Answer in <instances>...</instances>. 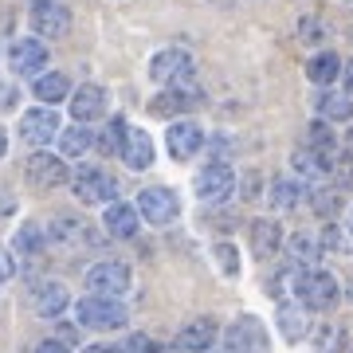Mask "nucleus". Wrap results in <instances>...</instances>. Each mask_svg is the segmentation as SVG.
Listing matches in <instances>:
<instances>
[{
    "label": "nucleus",
    "mask_w": 353,
    "mask_h": 353,
    "mask_svg": "<svg viewBox=\"0 0 353 353\" xmlns=\"http://www.w3.org/2000/svg\"><path fill=\"white\" fill-rule=\"evenodd\" d=\"M192 102H201V90L192 87L189 79H176L169 90H161L157 99L150 102V110L153 114H161V118H173V114H181V110H189Z\"/></svg>",
    "instance_id": "obj_14"
},
{
    "label": "nucleus",
    "mask_w": 353,
    "mask_h": 353,
    "mask_svg": "<svg viewBox=\"0 0 353 353\" xmlns=\"http://www.w3.org/2000/svg\"><path fill=\"white\" fill-rule=\"evenodd\" d=\"M16 275V263H12V255L4 252V248H0V283H4V279H12Z\"/></svg>",
    "instance_id": "obj_40"
},
{
    "label": "nucleus",
    "mask_w": 353,
    "mask_h": 353,
    "mask_svg": "<svg viewBox=\"0 0 353 353\" xmlns=\"http://www.w3.org/2000/svg\"><path fill=\"white\" fill-rule=\"evenodd\" d=\"M290 290H294V299L306 306V310H330V306H338L341 299V283L330 271H322V267H303L299 275L290 279Z\"/></svg>",
    "instance_id": "obj_1"
},
{
    "label": "nucleus",
    "mask_w": 353,
    "mask_h": 353,
    "mask_svg": "<svg viewBox=\"0 0 353 353\" xmlns=\"http://www.w3.org/2000/svg\"><path fill=\"white\" fill-rule=\"evenodd\" d=\"M267 196H271V208L290 212V208H299L306 201V189H303V181H294V176H275Z\"/></svg>",
    "instance_id": "obj_22"
},
{
    "label": "nucleus",
    "mask_w": 353,
    "mask_h": 353,
    "mask_svg": "<svg viewBox=\"0 0 353 353\" xmlns=\"http://www.w3.org/2000/svg\"><path fill=\"white\" fill-rule=\"evenodd\" d=\"M4 153H8V134L0 130V157H4Z\"/></svg>",
    "instance_id": "obj_45"
},
{
    "label": "nucleus",
    "mask_w": 353,
    "mask_h": 353,
    "mask_svg": "<svg viewBox=\"0 0 353 353\" xmlns=\"http://www.w3.org/2000/svg\"><path fill=\"white\" fill-rule=\"evenodd\" d=\"M24 176L32 189H59V185H71V169L63 165V157L55 153H32L24 161Z\"/></svg>",
    "instance_id": "obj_6"
},
{
    "label": "nucleus",
    "mask_w": 353,
    "mask_h": 353,
    "mask_svg": "<svg viewBox=\"0 0 353 353\" xmlns=\"http://www.w3.org/2000/svg\"><path fill=\"white\" fill-rule=\"evenodd\" d=\"M345 299H350V303H353V279H350V283H345Z\"/></svg>",
    "instance_id": "obj_46"
},
{
    "label": "nucleus",
    "mask_w": 353,
    "mask_h": 353,
    "mask_svg": "<svg viewBox=\"0 0 353 353\" xmlns=\"http://www.w3.org/2000/svg\"><path fill=\"white\" fill-rule=\"evenodd\" d=\"M138 212H141V220H145V224L165 228V224H173L176 216H181V201H176L173 189L153 185V189H141L138 192Z\"/></svg>",
    "instance_id": "obj_4"
},
{
    "label": "nucleus",
    "mask_w": 353,
    "mask_h": 353,
    "mask_svg": "<svg viewBox=\"0 0 353 353\" xmlns=\"http://www.w3.org/2000/svg\"><path fill=\"white\" fill-rule=\"evenodd\" d=\"M102 224H106V232L118 236V240H134V236H138V224H141L138 204L110 201V204H106V212H102Z\"/></svg>",
    "instance_id": "obj_16"
},
{
    "label": "nucleus",
    "mask_w": 353,
    "mask_h": 353,
    "mask_svg": "<svg viewBox=\"0 0 353 353\" xmlns=\"http://www.w3.org/2000/svg\"><path fill=\"white\" fill-rule=\"evenodd\" d=\"M32 90H36L39 102H63L67 94H71V79H67L63 71H43V75H36Z\"/></svg>",
    "instance_id": "obj_25"
},
{
    "label": "nucleus",
    "mask_w": 353,
    "mask_h": 353,
    "mask_svg": "<svg viewBox=\"0 0 353 353\" xmlns=\"http://www.w3.org/2000/svg\"><path fill=\"white\" fill-rule=\"evenodd\" d=\"M75 318L79 326L87 330H118L126 326V306L114 294H94V299H79L75 303Z\"/></svg>",
    "instance_id": "obj_2"
},
{
    "label": "nucleus",
    "mask_w": 353,
    "mask_h": 353,
    "mask_svg": "<svg viewBox=\"0 0 353 353\" xmlns=\"http://www.w3.org/2000/svg\"><path fill=\"white\" fill-rule=\"evenodd\" d=\"M71 114H75L79 122H94L106 114V90L99 83H87V87L71 90Z\"/></svg>",
    "instance_id": "obj_18"
},
{
    "label": "nucleus",
    "mask_w": 353,
    "mask_h": 353,
    "mask_svg": "<svg viewBox=\"0 0 353 353\" xmlns=\"http://www.w3.org/2000/svg\"><path fill=\"white\" fill-rule=\"evenodd\" d=\"M165 141H169V153H173L176 161H189V157H196L204 150V130L192 118H185V122H173L169 126Z\"/></svg>",
    "instance_id": "obj_12"
},
{
    "label": "nucleus",
    "mask_w": 353,
    "mask_h": 353,
    "mask_svg": "<svg viewBox=\"0 0 353 353\" xmlns=\"http://www.w3.org/2000/svg\"><path fill=\"white\" fill-rule=\"evenodd\" d=\"M59 338H63L67 345H71V341L79 338V326H71V322H59Z\"/></svg>",
    "instance_id": "obj_41"
},
{
    "label": "nucleus",
    "mask_w": 353,
    "mask_h": 353,
    "mask_svg": "<svg viewBox=\"0 0 353 353\" xmlns=\"http://www.w3.org/2000/svg\"><path fill=\"white\" fill-rule=\"evenodd\" d=\"M216 263H220V271H224L228 279H236L240 275V252L232 248V243H216Z\"/></svg>",
    "instance_id": "obj_36"
},
{
    "label": "nucleus",
    "mask_w": 353,
    "mask_h": 353,
    "mask_svg": "<svg viewBox=\"0 0 353 353\" xmlns=\"http://www.w3.org/2000/svg\"><path fill=\"white\" fill-rule=\"evenodd\" d=\"M228 353H271V334L255 314H243L228 326Z\"/></svg>",
    "instance_id": "obj_3"
},
{
    "label": "nucleus",
    "mask_w": 353,
    "mask_h": 353,
    "mask_svg": "<svg viewBox=\"0 0 353 353\" xmlns=\"http://www.w3.org/2000/svg\"><path fill=\"white\" fill-rule=\"evenodd\" d=\"M36 353H71V350H67L63 338H48V341H39L36 345Z\"/></svg>",
    "instance_id": "obj_39"
},
{
    "label": "nucleus",
    "mask_w": 353,
    "mask_h": 353,
    "mask_svg": "<svg viewBox=\"0 0 353 353\" xmlns=\"http://www.w3.org/2000/svg\"><path fill=\"white\" fill-rule=\"evenodd\" d=\"M192 189H196V196H201L204 204H224L228 196H232V189H236V173H232L224 161H212L208 169L196 173Z\"/></svg>",
    "instance_id": "obj_7"
},
{
    "label": "nucleus",
    "mask_w": 353,
    "mask_h": 353,
    "mask_svg": "<svg viewBox=\"0 0 353 353\" xmlns=\"http://www.w3.org/2000/svg\"><path fill=\"white\" fill-rule=\"evenodd\" d=\"M83 353H126L122 345H87Z\"/></svg>",
    "instance_id": "obj_42"
},
{
    "label": "nucleus",
    "mask_w": 353,
    "mask_h": 353,
    "mask_svg": "<svg viewBox=\"0 0 353 353\" xmlns=\"http://www.w3.org/2000/svg\"><path fill=\"white\" fill-rule=\"evenodd\" d=\"M283 240H287V232H283L279 220H271V216H259V220L248 224V243H252V252L259 255V259H271V255L283 248Z\"/></svg>",
    "instance_id": "obj_15"
},
{
    "label": "nucleus",
    "mask_w": 353,
    "mask_h": 353,
    "mask_svg": "<svg viewBox=\"0 0 353 353\" xmlns=\"http://www.w3.org/2000/svg\"><path fill=\"white\" fill-rule=\"evenodd\" d=\"M341 55L338 51H318V55H310V63H306V79L314 83V87H334L341 79Z\"/></svg>",
    "instance_id": "obj_21"
},
{
    "label": "nucleus",
    "mask_w": 353,
    "mask_h": 353,
    "mask_svg": "<svg viewBox=\"0 0 353 353\" xmlns=\"http://www.w3.org/2000/svg\"><path fill=\"white\" fill-rule=\"evenodd\" d=\"M71 192L79 204H110L118 196V181L102 169H79L71 176Z\"/></svg>",
    "instance_id": "obj_5"
},
{
    "label": "nucleus",
    "mask_w": 353,
    "mask_h": 353,
    "mask_svg": "<svg viewBox=\"0 0 353 353\" xmlns=\"http://www.w3.org/2000/svg\"><path fill=\"white\" fill-rule=\"evenodd\" d=\"M341 79H345V90H350V94H353V59H350V63H345V71H341Z\"/></svg>",
    "instance_id": "obj_43"
},
{
    "label": "nucleus",
    "mask_w": 353,
    "mask_h": 353,
    "mask_svg": "<svg viewBox=\"0 0 353 353\" xmlns=\"http://www.w3.org/2000/svg\"><path fill=\"white\" fill-rule=\"evenodd\" d=\"M157 353H189V350H185V345L176 341V345H161V350H157Z\"/></svg>",
    "instance_id": "obj_44"
},
{
    "label": "nucleus",
    "mask_w": 353,
    "mask_h": 353,
    "mask_svg": "<svg viewBox=\"0 0 353 353\" xmlns=\"http://www.w3.org/2000/svg\"><path fill=\"white\" fill-rule=\"evenodd\" d=\"M189 71H192V55L185 48H165L150 59V79H157L165 87H173L176 79H189Z\"/></svg>",
    "instance_id": "obj_10"
},
{
    "label": "nucleus",
    "mask_w": 353,
    "mask_h": 353,
    "mask_svg": "<svg viewBox=\"0 0 353 353\" xmlns=\"http://www.w3.org/2000/svg\"><path fill=\"white\" fill-rule=\"evenodd\" d=\"M204 353H208V350H204Z\"/></svg>",
    "instance_id": "obj_48"
},
{
    "label": "nucleus",
    "mask_w": 353,
    "mask_h": 353,
    "mask_svg": "<svg viewBox=\"0 0 353 353\" xmlns=\"http://www.w3.org/2000/svg\"><path fill=\"white\" fill-rule=\"evenodd\" d=\"M345 141H350V150H353V126H350V138H345Z\"/></svg>",
    "instance_id": "obj_47"
},
{
    "label": "nucleus",
    "mask_w": 353,
    "mask_h": 353,
    "mask_svg": "<svg viewBox=\"0 0 353 353\" xmlns=\"http://www.w3.org/2000/svg\"><path fill=\"white\" fill-rule=\"evenodd\" d=\"M48 232H51L48 240H55V243H71L75 236H83V240H90V236H94V228H87L79 216H55Z\"/></svg>",
    "instance_id": "obj_28"
},
{
    "label": "nucleus",
    "mask_w": 353,
    "mask_h": 353,
    "mask_svg": "<svg viewBox=\"0 0 353 353\" xmlns=\"http://www.w3.org/2000/svg\"><path fill=\"white\" fill-rule=\"evenodd\" d=\"M310 208H314L322 220H334L341 212V189H314L310 192Z\"/></svg>",
    "instance_id": "obj_32"
},
{
    "label": "nucleus",
    "mask_w": 353,
    "mask_h": 353,
    "mask_svg": "<svg viewBox=\"0 0 353 353\" xmlns=\"http://www.w3.org/2000/svg\"><path fill=\"white\" fill-rule=\"evenodd\" d=\"M67 306H71V294H67L63 283H43V287H36V294H32V310H36L39 318H63Z\"/></svg>",
    "instance_id": "obj_19"
},
{
    "label": "nucleus",
    "mask_w": 353,
    "mask_h": 353,
    "mask_svg": "<svg viewBox=\"0 0 353 353\" xmlns=\"http://www.w3.org/2000/svg\"><path fill=\"white\" fill-rule=\"evenodd\" d=\"M310 310H306L303 303H283L279 306V330H283V338L287 341H299V338H306V330H310Z\"/></svg>",
    "instance_id": "obj_23"
},
{
    "label": "nucleus",
    "mask_w": 353,
    "mask_h": 353,
    "mask_svg": "<svg viewBox=\"0 0 353 353\" xmlns=\"http://www.w3.org/2000/svg\"><path fill=\"white\" fill-rule=\"evenodd\" d=\"M176 341H181L185 350L204 353L216 341V322H212V318H196V322H189V326L181 330V338H176Z\"/></svg>",
    "instance_id": "obj_27"
},
{
    "label": "nucleus",
    "mask_w": 353,
    "mask_h": 353,
    "mask_svg": "<svg viewBox=\"0 0 353 353\" xmlns=\"http://www.w3.org/2000/svg\"><path fill=\"white\" fill-rule=\"evenodd\" d=\"M310 341H314V353H345V326L326 322L310 334Z\"/></svg>",
    "instance_id": "obj_30"
},
{
    "label": "nucleus",
    "mask_w": 353,
    "mask_h": 353,
    "mask_svg": "<svg viewBox=\"0 0 353 353\" xmlns=\"http://www.w3.org/2000/svg\"><path fill=\"white\" fill-rule=\"evenodd\" d=\"M318 118H326V122H353V94H338V90H326L322 99H318Z\"/></svg>",
    "instance_id": "obj_26"
},
{
    "label": "nucleus",
    "mask_w": 353,
    "mask_h": 353,
    "mask_svg": "<svg viewBox=\"0 0 353 353\" xmlns=\"http://www.w3.org/2000/svg\"><path fill=\"white\" fill-rule=\"evenodd\" d=\"M161 345H153L150 334H130L126 338V353H157Z\"/></svg>",
    "instance_id": "obj_37"
},
{
    "label": "nucleus",
    "mask_w": 353,
    "mask_h": 353,
    "mask_svg": "<svg viewBox=\"0 0 353 353\" xmlns=\"http://www.w3.org/2000/svg\"><path fill=\"white\" fill-rule=\"evenodd\" d=\"M90 294H122L130 287V267L114 263V259H102V263H90L87 275H83Z\"/></svg>",
    "instance_id": "obj_9"
},
{
    "label": "nucleus",
    "mask_w": 353,
    "mask_h": 353,
    "mask_svg": "<svg viewBox=\"0 0 353 353\" xmlns=\"http://www.w3.org/2000/svg\"><path fill=\"white\" fill-rule=\"evenodd\" d=\"M334 122H326V118H318V122H310L306 126V145H318V150H330L334 153Z\"/></svg>",
    "instance_id": "obj_33"
},
{
    "label": "nucleus",
    "mask_w": 353,
    "mask_h": 353,
    "mask_svg": "<svg viewBox=\"0 0 353 353\" xmlns=\"http://www.w3.org/2000/svg\"><path fill=\"white\" fill-rule=\"evenodd\" d=\"M90 141H94V134H90L87 122L59 130V153H63V157H79V153H87V150H90Z\"/></svg>",
    "instance_id": "obj_29"
},
{
    "label": "nucleus",
    "mask_w": 353,
    "mask_h": 353,
    "mask_svg": "<svg viewBox=\"0 0 353 353\" xmlns=\"http://www.w3.org/2000/svg\"><path fill=\"white\" fill-rule=\"evenodd\" d=\"M32 24H36V32L43 39H59V36H67V28H71V12H67L63 4L48 0V4H36Z\"/></svg>",
    "instance_id": "obj_17"
},
{
    "label": "nucleus",
    "mask_w": 353,
    "mask_h": 353,
    "mask_svg": "<svg viewBox=\"0 0 353 353\" xmlns=\"http://www.w3.org/2000/svg\"><path fill=\"white\" fill-rule=\"evenodd\" d=\"M126 134H130V126L122 122V118H114L110 126H106V134L99 138V150L106 153V157H114V153H122V145H118V141H126Z\"/></svg>",
    "instance_id": "obj_34"
},
{
    "label": "nucleus",
    "mask_w": 353,
    "mask_h": 353,
    "mask_svg": "<svg viewBox=\"0 0 353 353\" xmlns=\"http://www.w3.org/2000/svg\"><path fill=\"white\" fill-rule=\"evenodd\" d=\"M122 165L141 173V169H150L153 165V138L145 130H130L126 141H122Z\"/></svg>",
    "instance_id": "obj_20"
},
{
    "label": "nucleus",
    "mask_w": 353,
    "mask_h": 353,
    "mask_svg": "<svg viewBox=\"0 0 353 353\" xmlns=\"http://www.w3.org/2000/svg\"><path fill=\"white\" fill-rule=\"evenodd\" d=\"M334 157H330V150H318V145H303V150L290 153V169L303 176V181H322V176L334 173Z\"/></svg>",
    "instance_id": "obj_13"
},
{
    "label": "nucleus",
    "mask_w": 353,
    "mask_h": 353,
    "mask_svg": "<svg viewBox=\"0 0 353 353\" xmlns=\"http://www.w3.org/2000/svg\"><path fill=\"white\" fill-rule=\"evenodd\" d=\"M8 67H12V75L20 79H36L43 75V67H48V48H43V39H16L12 48H8Z\"/></svg>",
    "instance_id": "obj_8"
},
{
    "label": "nucleus",
    "mask_w": 353,
    "mask_h": 353,
    "mask_svg": "<svg viewBox=\"0 0 353 353\" xmlns=\"http://www.w3.org/2000/svg\"><path fill=\"white\" fill-rule=\"evenodd\" d=\"M322 248L334 255H350L353 252V236H350V228L338 224V220H330L326 228H322Z\"/></svg>",
    "instance_id": "obj_31"
},
{
    "label": "nucleus",
    "mask_w": 353,
    "mask_h": 353,
    "mask_svg": "<svg viewBox=\"0 0 353 353\" xmlns=\"http://www.w3.org/2000/svg\"><path fill=\"white\" fill-rule=\"evenodd\" d=\"M39 248H43V232H39L36 224H20V228H16V252L36 255Z\"/></svg>",
    "instance_id": "obj_35"
},
{
    "label": "nucleus",
    "mask_w": 353,
    "mask_h": 353,
    "mask_svg": "<svg viewBox=\"0 0 353 353\" xmlns=\"http://www.w3.org/2000/svg\"><path fill=\"white\" fill-rule=\"evenodd\" d=\"M59 114L48 110V106H32V110L20 118V134H24V141H32V145H48V141L59 138Z\"/></svg>",
    "instance_id": "obj_11"
},
{
    "label": "nucleus",
    "mask_w": 353,
    "mask_h": 353,
    "mask_svg": "<svg viewBox=\"0 0 353 353\" xmlns=\"http://www.w3.org/2000/svg\"><path fill=\"white\" fill-rule=\"evenodd\" d=\"M334 176H338V189H353V157H341L334 165Z\"/></svg>",
    "instance_id": "obj_38"
},
{
    "label": "nucleus",
    "mask_w": 353,
    "mask_h": 353,
    "mask_svg": "<svg viewBox=\"0 0 353 353\" xmlns=\"http://www.w3.org/2000/svg\"><path fill=\"white\" fill-rule=\"evenodd\" d=\"M287 248L303 267H318L322 263V252H326V248H322V236H310V232H294V236H287Z\"/></svg>",
    "instance_id": "obj_24"
}]
</instances>
